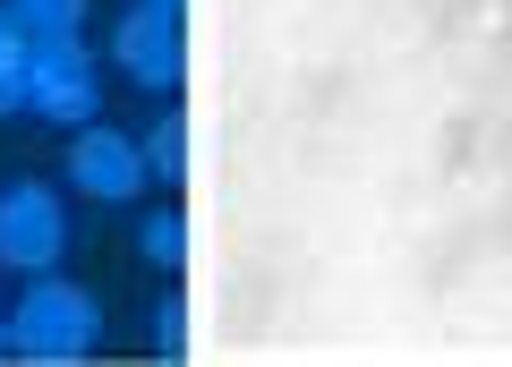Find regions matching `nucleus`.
Listing matches in <instances>:
<instances>
[{
  "label": "nucleus",
  "instance_id": "f257e3e1",
  "mask_svg": "<svg viewBox=\"0 0 512 367\" xmlns=\"http://www.w3.org/2000/svg\"><path fill=\"white\" fill-rule=\"evenodd\" d=\"M94 342H103V308L86 299V282H60V274H43L18 299V316H9V350L18 359H43V367L86 359Z\"/></svg>",
  "mask_w": 512,
  "mask_h": 367
},
{
  "label": "nucleus",
  "instance_id": "f03ea898",
  "mask_svg": "<svg viewBox=\"0 0 512 367\" xmlns=\"http://www.w3.org/2000/svg\"><path fill=\"white\" fill-rule=\"evenodd\" d=\"M94 103H103V77H94L86 35H52V43L26 52V111H43L60 129H86Z\"/></svg>",
  "mask_w": 512,
  "mask_h": 367
},
{
  "label": "nucleus",
  "instance_id": "7ed1b4c3",
  "mask_svg": "<svg viewBox=\"0 0 512 367\" xmlns=\"http://www.w3.org/2000/svg\"><path fill=\"white\" fill-rule=\"evenodd\" d=\"M60 248H69V214L43 180H18L0 197V265L9 274H52Z\"/></svg>",
  "mask_w": 512,
  "mask_h": 367
},
{
  "label": "nucleus",
  "instance_id": "20e7f679",
  "mask_svg": "<svg viewBox=\"0 0 512 367\" xmlns=\"http://www.w3.org/2000/svg\"><path fill=\"white\" fill-rule=\"evenodd\" d=\"M69 180L86 188V197H103V205H128L146 188V146L120 137V129H103V120H86L77 146H69Z\"/></svg>",
  "mask_w": 512,
  "mask_h": 367
},
{
  "label": "nucleus",
  "instance_id": "39448f33",
  "mask_svg": "<svg viewBox=\"0 0 512 367\" xmlns=\"http://www.w3.org/2000/svg\"><path fill=\"white\" fill-rule=\"evenodd\" d=\"M111 52H120V69L137 77V86H180L188 77V52H180V18H163V9H128L120 35H111Z\"/></svg>",
  "mask_w": 512,
  "mask_h": 367
},
{
  "label": "nucleus",
  "instance_id": "423d86ee",
  "mask_svg": "<svg viewBox=\"0 0 512 367\" xmlns=\"http://www.w3.org/2000/svg\"><path fill=\"white\" fill-rule=\"evenodd\" d=\"M26 26V43H52V35H77L86 26V0H9Z\"/></svg>",
  "mask_w": 512,
  "mask_h": 367
},
{
  "label": "nucleus",
  "instance_id": "0eeeda50",
  "mask_svg": "<svg viewBox=\"0 0 512 367\" xmlns=\"http://www.w3.org/2000/svg\"><path fill=\"white\" fill-rule=\"evenodd\" d=\"M146 163L163 171V180H188V120H180V111H171L163 129L146 137Z\"/></svg>",
  "mask_w": 512,
  "mask_h": 367
},
{
  "label": "nucleus",
  "instance_id": "6e6552de",
  "mask_svg": "<svg viewBox=\"0 0 512 367\" xmlns=\"http://www.w3.org/2000/svg\"><path fill=\"white\" fill-rule=\"evenodd\" d=\"M137 239H146L154 265H180V257H188V222H180V214H146V231H137Z\"/></svg>",
  "mask_w": 512,
  "mask_h": 367
},
{
  "label": "nucleus",
  "instance_id": "1a4fd4ad",
  "mask_svg": "<svg viewBox=\"0 0 512 367\" xmlns=\"http://www.w3.org/2000/svg\"><path fill=\"white\" fill-rule=\"evenodd\" d=\"M26 52H35V43H26L18 9H0V69H9V77H26Z\"/></svg>",
  "mask_w": 512,
  "mask_h": 367
},
{
  "label": "nucleus",
  "instance_id": "9d476101",
  "mask_svg": "<svg viewBox=\"0 0 512 367\" xmlns=\"http://www.w3.org/2000/svg\"><path fill=\"white\" fill-rule=\"evenodd\" d=\"M154 333H163V350H171V359H188V308H180V299L163 308V325H154Z\"/></svg>",
  "mask_w": 512,
  "mask_h": 367
},
{
  "label": "nucleus",
  "instance_id": "9b49d317",
  "mask_svg": "<svg viewBox=\"0 0 512 367\" xmlns=\"http://www.w3.org/2000/svg\"><path fill=\"white\" fill-rule=\"evenodd\" d=\"M26 103V77H9V69H0V111H18Z\"/></svg>",
  "mask_w": 512,
  "mask_h": 367
},
{
  "label": "nucleus",
  "instance_id": "f8f14e48",
  "mask_svg": "<svg viewBox=\"0 0 512 367\" xmlns=\"http://www.w3.org/2000/svg\"><path fill=\"white\" fill-rule=\"evenodd\" d=\"M146 9H163V18H180V0H146Z\"/></svg>",
  "mask_w": 512,
  "mask_h": 367
},
{
  "label": "nucleus",
  "instance_id": "ddd939ff",
  "mask_svg": "<svg viewBox=\"0 0 512 367\" xmlns=\"http://www.w3.org/2000/svg\"><path fill=\"white\" fill-rule=\"evenodd\" d=\"M0 359H9V316H0Z\"/></svg>",
  "mask_w": 512,
  "mask_h": 367
}]
</instances>
